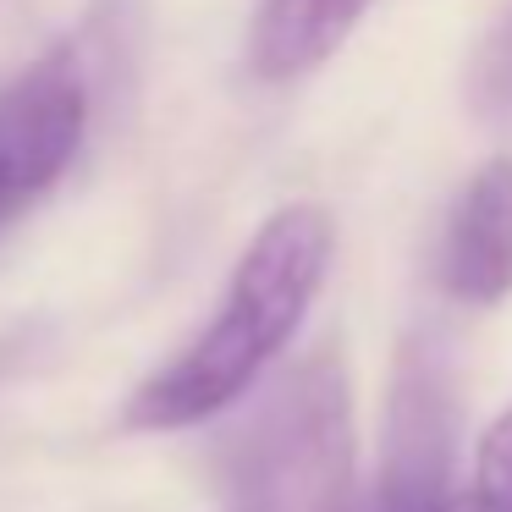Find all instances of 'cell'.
I'll use <instances>...</instances> for the list:
<instances>
[{
	"label": "cell",
	"mask_w": 512,
	"mask_h": 512,
	"mask_svg": "<svg viewBox=\"0 0 512 512\" xmlns=\"http://www.w3.org/2000/svg\"><path fill=\"white\" fill-rule=\"evenodd\" d=\"M325 265H331V221L320 204L276 210L248 237L215 320L127 397L122 424L188 430L226 413L292 347L309 303L320 298Z\"/></svg>",
	"instance_id": "1"
},
{
	"label": "cell",
	"mask_w": 512,
	"mask_h": 512,
	"mask_svg": "<svg viewBox=\"0 0 512 512\" xmlns=\"http://www.w3.org/2000/svg\"><path fill=\"white\" fill-rule=\"evenodd\" d=\"M232 512H353V391L336 353H314L237 419L221 446Z\"/></svg>",
	"instance_id": "2"
},
{
	"label": "cell",
	"mask_w": 512,
	"mask_h": 512,
	"mask_svg": "<svg viewBox=\"0 0 512 512\" xmlns=\"http://www.w3.org/2000/svg\"><path fill=\"white\" fill-rule=\"evenodd\" d=\"M452 446H457V391L452 358L435 336H413L397 358L380 435V468L353 512H446L452 501Z\"/></svg>",
	"instance_id": "3"
},
{
	"label": "cell",
	"mask_w": 512,
	"mask_h": 512,
	"mask_svg": "<svg viewBox=\"0 0 512 512\" xmlns=\"http://www.w3.org/2000/svg\"><path fill=\"white\" fill-rule=\"evenodd\" d=\"M94 89L83 50L56 45L0 89V226L17 221L72 171L89 133Z\"/></svg>",
	"instance_id": "4"
},
{
	"label": "cell",
	"mask_w": 512,
	"mask_h": 512,
	"mask_svg": "<svg viewBox=\"0 0 512 512\" xmlns=\"http://www.w3.org/2000/svg\"><path fill=\"white\" fill-rule=\"evenodd\" d=\"M441 287L463 303L512 292V155H496L463 182L441 232Z\"/></svg>",
	"instance_id": "5"
},
{
	"label": "cell",
	"mask_w": 512,
	"mask_h": 512,
	"mask_svg": "<svg viewBox=\"0 0 512 512\" xmlns=\"http://www.w3.org/2000/svg\"><path fill=\"white\" fill-rule=\"evenodd\" d=\"M364 12L369 0H259L254 34H248V67L265 83L303 78L342 50V39L358 28Z\"/></svg>",
	"instance_id": "6"
},
{
	"label": "cell",
	"mask_w": 512,
	"mask_h": 512,
	"mask_svg": "<svg viewBox=\"0 0 512 512\" xmlns=\"http://www.w3.org/2000/svg\"><path fill=\"white\" fill-rule=\"evenodd\" d=\"M446 512H512V408H501L479 435L474 474L463 490H452Z\"/></svg>",
	"instance_id": "7"
},
{
	"label": "cell",
	"mask_w": 512,
	"mask_h": 512,
	"mask_svg": "<svg viewBox=\"0 0 512 512\" xmlns=\"http://www.w3.org/2000/svg\"><path fill=\"white\" fill-rule=\"evenodd\" d=\"M474 100L479 111L512 122V12L496 23V34L485 39V50L474 61Z\"/></svg>",
	"instance_id": "8"
}]
</instances>
